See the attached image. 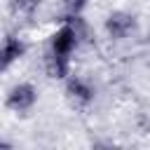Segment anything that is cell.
I'll use <instances>...</instances> for the list:
<instances>
[{
    "mask_svg": "<svg viewBox=\"0 0 150 150\" xmlns=\"http://www.w3.org/2000/svg\"><path fill=\"white\" fill-rule=\"evenodd\" d=\"M101 33L108 42L112 45H124L131 42L134 38H138L141 33V19L136 12L124 9V7H115L108 9L101 19Z\"/></svg>",
    "mask_w": 150,
    "mask_h": 150,
    "instance_id": "6da1fadb",
    "label": "cell"
},
{
    "mask_svg": "<svg viewBox=\"0 0 150 150\" xmlns=\"http://www.w3.org/2000/svg\"><path fill=\"white\" fill-rule=\"evenodd\" d=\"M145 38H148V45H150V26H148V35Z\"/></svg>",
    "mask_w": 150,
    "mask_h": 150,
    "instance_id": "9c48e42d",
    "label": "cell"
},
{
    "mask_svg": "<svg viewBox=\"0 0 150 150\" xmlns=\"http://www.w3.org/2000/svg\"><path fill=\"white\" fill-rule=\"evenodd\" d=\"M91 0H59V7H61V14L63 16H77V14H84L89 9Z\"/></svg>",
    "mask_w": 150,
    "mask_h": 150,
    "instance_id": "ba28073f",
    "label": "cell"
},
{
    "mask_svg": "<svg viewBox=\"0 0 150 150\" xmlns=\"http://www.w3.org/2000/svg\"><path fill=\"white\" fill-rule=\"evenodd\" d=\"M63 84V98L66 103L73 108V110H89L94 103H96V96H98V87L96 82L89 77V75H82V73H73Z\"/></svg>",
    "mask_w": 150,
    "mask_h": 150,
    "instance_id": "277c9868",
    "label": "cell"
},
{
    "mask_svg": "<svg viewBox=\"0 0 150 150\" xmlns=\"http://www.w3.org/2000/svg\"><path fill=\"white\" fill-rule=\"evenodd\" d=\"M42 73L47 80L54 82H66L73 73H75V56H63V54H54V52H42Z\"/></svg>",
    "mask_w": 150,
    "mask_h": 150,
    "instance_id": "8992f818",
    "label": "cell"
},
{
    "mask_svg": "<svg viewBox=\"0 0 150 150\" xmlns=\"http://www.w3.org/2000/svg\"><path fill=\"white\" fill-rule=\"evenodd\" d=\"M40 103V87L33 80H14L7 84L5 96H2V105L5 110H9L16 117H26L30 115Z\"/></svg>",
    "mask_w": 150,
    "mask_h": 150,
    "instance_id": "7a4b0ae2",
    "label": "cell"
},
{
    "mask_svg": "<svg viewBox=\"0 0 150 150\" xmlns=\"http://www.w3.org/2000/svg\"><path fill=\"white\" fill-rule=\"evenodd\" d=\"M84 47L82 38H80V30L77 26L73 23L70 16H59V23L47 33V42H45V49L47 52H54V54H63V56H75L80 49Z\"/></svg>",
    "mask_w": 150,
    "mask_h": 150,
    "instance_id": "3957f363",
    "label": "cell"
},
{
    "mask_svg": "<svg viewBox=\"0 0 150 150\" xmlns=\"http://www.w3.org/2000/svg\"><path fill=\"white\" fill-rule=\"evenodd\" d=\"M30 52V42L26 40V35H21L19 30H9L2 38V70H12L14 66H19Z\"/></svg>",
    "mask_w": 150,
    "mask_h": 150,
    "instance_id": "5b68a950",
    "label": "cell"
},
{
    "mask_svg": "<svg viewBox=\"0 0 150 150\" xmlns=\"http://www.w3.org/2000/svg\"><path fill=\"white\" fill-rule=\"evenodd\" d=\"M45 2L47 0H7V7L14 19H33L40 14Z\"/></svg>",
    "mask_w": 150,
    "mask_h": 150,
    "instance_id": "52a82bcc",
    "label": "cell"
}]
</instances>
